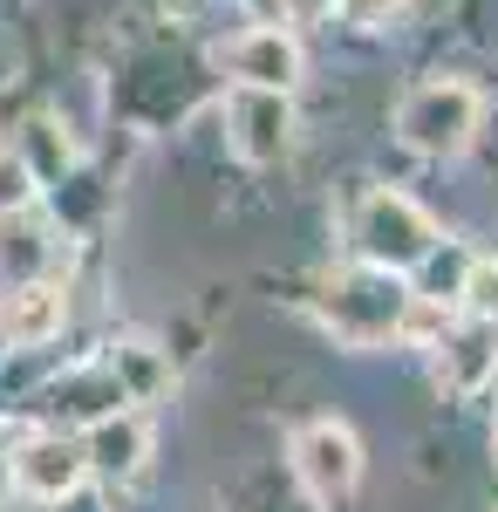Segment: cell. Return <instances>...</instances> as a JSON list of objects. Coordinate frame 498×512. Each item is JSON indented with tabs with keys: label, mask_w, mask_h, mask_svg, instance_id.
<instances>
[{
	"label": "cell",
	"mask_w": 498,
	"mask_h": 512,
	"mask_svg": "<svg viewBox=\"0 0 498 512\" xmlns=\"http://www.w3.org/2000/svg\"><path fill=\"white\" fill-rule=\"evenodd\" d=\"M410 287L403 274H383V267H348L321 287V321H328V335L348 342V349H376L389 335H403V321H410Z\"/></svg>",
	"instance_id": "6da1fadb"
},
{
	"label": "cell",
	"mask_w": 498,
	"mask_h": 512,
	"mask_svg": "<svg viewBox=\"0 0 498 512\" xmlns=\"http://www.w3.org/2000/svg\"><path fill=\"white\" fill-rule=\"evenodd\" d=\"M478 110H485V103H478V89L464 76H430L403 96L396 137H403L417 158H458L464 144L478 137Z\"/></svg>",
	"instance_id": "7a4b0ae2"
},
{
	"label": "cell",
	"mask_w": 498,
	"mask_h": 512,
	"mask_svg": "<svg viewBox=\"0 0 498 512\" xmlns=\"http://www.w3.org/2000/svg\"><path fill=\"white\" fill-rule=\"evenodd\" d=\"M430 246H437V226H430V212L410 192H369L355 205V253H362V267L410 274Z\"/></svg>",
	"instance_id": "3957f363"
},
{
	"label": "cell",
	"mask_w": 498,
	"mask_h": 512,
	"mask_svg": "<svg viewBox=\"0 0 498 512\" xmlns=\"http://www.w3.org/2000/svg\"><path fill=\"white\" fill-rule=\"evenodd\" d=\"M287 458H294V478H301V492L314 499V506L348 499L355 478H362V444H355V431H348L342 417H314V424H301Z\"/></svg>",
	"instance_id": "277c9868"
},
{
	"label": "cell",
	"mask_w": 498,
	"mask_h": 512,
	"mask_svg": "<svg viewBox=\"0 0 498 512\" xmlns=\"http://www.w3.org/2000/svg\"><path fill=\"white\" fill-rule=\"evenodd\" d=\"M219 117H226V144L239 164H280L294 151V103L280 89H232Z\"/></svg>",
	"instance_id": "5b68a950"
},
{
	"label": "cell",
	"mask_w": 498,
	"mask_h": 512,
	"mask_svg": "<svg viewBox=\"0 0 498 512\" xmlns=\"http://www.w3.org/2000/svg\"><path fill=\"white\" fill-rule=\"evenodd\" d=\"M89 478L82 465V444L62 431H35L14 444V458H7V485L21 492V499H35V506H62V499H76V485Z\"/></svg>",
	"instance_id": "8992f818"
},
{
	"label": "cell",
	"mask_w": 498,
	"mask_h": 512,
	"mask_svg": "<svg viewBox=\"0 0 498 512\" xmlns=\"http://www.w3.org/2000/svg\"><path fill=\"white\" fill-rule=\"evenodd\" d=\"M219 62H226L239 89H294L301 82V41L287 35V28H246V35H232L219 48Z\"/></svg>",
	"instance_id": "52a82bcc"
},
{
	"label": "cell",
	"mask_w": 498,
	"mask_h": 512,
	"mask_svg": "<svg viewBox=\"0 0 498 512\" xmlns=\"http://www.w3.org/2000/svg\"><path fill=\"white\" fill-rule=\"evenodd\" d=\"M76 444H82V465L96 478L130 485V478L144 472V458H151V424H144L137 410H116V417H96Z\"/></svg>",
	"instance_id": "ba28073f"
},
{
	"label": "cell",
	"mask_w": 498,
	"mask_h": 512,
	"mask_svg": "<svg viewBox=\"0 0 498 512\" xmlns=\"http://www.w3.org/2000/svg\"><path fill=\"white\" fill-rule=\"evenodd\" d=\"M41 410L55 417V431H62V424H82V431H89L96 417H116V410H130V403H123V390H116V376L103 362H82L62 383L41 390Z\"/></svg>",
	"instance_id": "9c48e42d"
},
{
	"label": "cell",
	"mask_w": 498,
	"mask_h": 512,
	"mask_svg": "<svg viewBox=\"0 0 498 512\" xmlns=\"http://www.w3.org/2000/svg\"><path fill=\"white\" fill-rule=\"evenodd\" d=\"M62 321H69V301H62V287H55V280H14V287H7V301H0L7 349H41V342H55V335H62Z\"/></svg>",
	"instance_id": "30bf717a"
},
{
	"label": "cell",
	"mask_w": 498,
	"mask_h": 512,
	"mask_svg": "<svg viewBox=\"0 0 498 512\" xmlns=\"http://www.w3.org/2000/svg\"><path fill=\"white\" fill-rule=\"evenodd\" d=\"M437 376L451 383V390H485L498 376V321H464V328H451L444 342H437Z\"/></svg>",
	"instance_id": "8fae6325"
},
{
	"label": "cell",
	"mask_w": 498,
	"mask_h": 512,
	"mask_svg": "<svg viewBox=\"0 0 498 512\" xmlns=\"http://www.w3.org/2000/svg\"><path fill=\"white\" fill-rule=\"evenodd\" d=\"M471 267H478V260L464 253L458 239H444V246H430V253H423V260L410 267V274L423 280V287H417L423 301H437V308H464V287H471Z\"/></svg>",
	"instance_id": "7c38bea8"
},
{
	"label": "cell",
	"mask_w": 498,
	"mask_h": 512,
	"mask_svg": "<svg viewBox=\"0 0 498 512\" xmlns=\"http://www.w3.org/2000/svg\"><path fill=\"white\" fill-rule=\"evenodd\" d=\"M48 226L35 219V205L28 212H14V219H0V274L14 280H41V267H48Z\"/></svg>",
	"instance_id": "4fadbf2b"
},
{
	"label": "cell",
	"mask_w": 498,
	"mask_h": 512,
	"mask_svg": "<svg viewBox=\"0 0 498 512\" xmlns=\"http://www.w3.org/2000/svg\"><path fill=\"white\" fill-rule=\"evenodd\" d=\"M103 369L116 376L123 403H151V396L171 383V369H164V355H157L151 342H116V349L103 355Z\"/></svg>",
	"instance_id": "5bb4252c"
},
{
	"label": "cell",
	"mask_w": 498,
	"mask_h": 512,
	"mask_svg": "<svg viewBox=\"0 0 498 512\" xmlns=\"http://www.w3.org/2000/svg\"><path fill=\"white\" fill-rule=\"evenodd\" d=\"M28 205H35V178H28V164L14 158V151H0V219L28 212Z\"/></svg>",
	"instance_id": "9a60e30c"
},
{
	"label": "cell",
	"mask_w": 498,
	"mask_h": 512,
	"mask_svg": "<svg viewBox=\"0 0 498 512\" xmlns=\"http://www.w3.org/2000/svg\"><path fill=\"white\" fill-rule=\"evenodd\" d=\"M464 308L478 321H498V267H471V287H464Z\"/></svg>",
	"instance_id": "2e32d148"
},
{
	"label": "cell",
	"mask_w": 498,
	"mask_h": 512,
	"mask_svg": "<svg viewBox=\"0 0 498 512\" xmlns=\"http://www.w3.org/2000/svg\"><path fill=\"white\" fill-rule=\"evenodd\" d=\"M335 7H342L355 28H389V21L403 14V0H335Z\"/></svg>",
	"instance_id": "e0dca14e"
},
{
	"label": "cell",
	"mask_w": 498,
	"mask_h": 512,
	"mask_svg": "<svg viewBox=\"0 0 498 512\" xmlns=\"http://www.w3.org/2000/svg\"><path fill=\"white\" fill-rule=\"evenodd\" d=\"M294 21H321V14H335V0H280Z\"/></svg>",
	"instance_id": "ac0fdd59"
},
{
	"label": "cell",
	"mask_w": 498,
	"mask_h": 512,
	"mask_svg": "<svg viewBox=\"0 0 498 512\" xmlns=\"http://www.w3.org/2000/svg\"><path fill=\"white\" fill-rule=\"evenodd\" d=\"M0 506H7V451H0Z\"/></svg>",
	"instance_id": "d6986e66"
},
{
	"label": "cell",
	"mask_w": 498,
	"mask_h": 512,
	"mask_svg": "<svg viewBox=\"0 0 498 512\" xmlns=\"http://www.w3.org/2000/svg\"><path fill=\"white\" fill-rule=\"evenodd\" d=\"M492 458H498V417H492Z\"/></svg>",
	"instance_id": "ffe728a7"
},
{
	"label": "cell",
	"mask_w": 498,
	"mask_h": 512,
	"mask_svg": "<svg viewBox=\"0 0 498 512\" xmlns=\"http://www.w3.org/2000/svg\"><path fill=\"white\" fill-rule=\"evenodd\" d=\"M0 362H7V328H0Z\"/></svg>",
	"instance_id": "44dd1931"
}]
</instances>
